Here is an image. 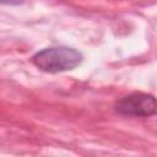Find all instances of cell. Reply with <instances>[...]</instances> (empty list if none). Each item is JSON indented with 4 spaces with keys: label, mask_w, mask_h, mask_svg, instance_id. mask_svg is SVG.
<instances>
[{
    "label": "cell",
    "mask_w": 157,
    "mask_h": 157,
    "mask_svg": "<svg viewBox=\"0 0 157 157\" xmlns=\"http://www.w3.org/2000/svg\"><path fill=\"white\" fill-rule=\"evenodd\" d=\"M32 63L45 72H63L77 67L82 63V54L69 47L45 48L33 55Z\"/></svg>",
    "instance_id": "obj_1"
},
{
    "label": "cell",
    "mask_w": 157,
    "mask_h": 157,
    "mask_svg": "<svg viewBox=\"0 0 157 157\" xmlns=\"http://www.w3.org/2000/svg\"><path fill=\"white\" fill-rule=\"evenodd\" d=\"M115 112L129 117H150L157 110V101L152 94L134 92L115 102Z\"/></svg>",
    "instance_id": "obj_2"
}]
</instances>
